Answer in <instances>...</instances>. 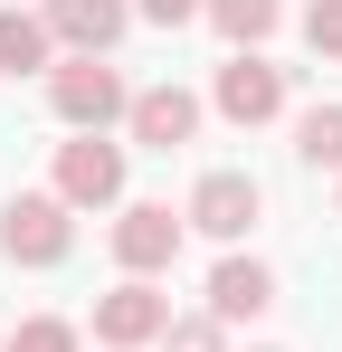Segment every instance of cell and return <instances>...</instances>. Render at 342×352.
Here are the masks:
<instances>
[{
  "label": "cell",
  "mask_w": 342,
  "mask_h": 352,
  "mask_svg": "<svg viewBox=\"0 0 342 352\" xmlns=\"http://www.w3.org/2000/svg\"><path fill=\"white\" fill-rule=\"evenodd\" d=\"M304 48L314 58H342V0H314L304 10Z\"/></svg>",
  "instance_id": "obj_15"
},
{
  "label": "cell",
  "mask_w": 342,
  "mask_h": 352,
  "mask_svg": "<svg viewBox=\"0 0 342 352\" xmlns=\"http://www.w3.org/2000/svg\"><path fill=\"white\" fill-rule=\"evenodd\" d=\"M200 19L219 29L228 48H257V38H266V29L285 19V0H200Z\"/></svg>",
  "instance_id": "obj_11"
},
{
  "label": "cell",
  "mask_w": 342,
  "mask_h": 352,
  "mask_svg": "<svg viewBox=\"0 0 342 352\" xmlns=\"http://www.w3.org/2000/svg\"><path fill=\"white\" fill-rule=\"evenodd\" d=\"M171 333V295L152 286V276H124L114 295H95V343L105 352H143Z\"/></svg>",
  "instance_id": "obj_3"
},
{
  "label": "cell",
  "mask_w": 342,
  "mask_h": 352,
  "mask_svg": "<svg viewBox=\"0 0 342 352\" xmlns=\"http://www.w3.org/2000/svg\"><path fill=\"white\" fill-rule=\"evenodd\" d=\"M48 105H57V124H76V133H105L114 115H133V86H124L105 58H67V67H48Z\"/></svg>",
  "instance_id": "obj_1"
},
{
  "label": "cell",
  "mask_w": 342,
  "mask_h": 352,
  "mask_svg": "<svg viewBox=\"0 0 342 352\" xmlns=\"http://www.w3.org/2000/svg\"><path fill=\"white\" fill-rule=\"evenodd\" d=\"M57 200H67V210H105V200H124V143H105V133L57 143Z\"/></svg>",
  "instance_id": "obj_4"
},
{
  "label": "cell",
  "mask_w": 342,
  "mask_h": 352,
  "mask_svg": "<svg viewBox=\"0 0 342 352\" xmlns=\"http://www.w3.org/2000/svg\"><path fill=\"white\" fill-rule=\"evenodd\" d=\"M114 257H124V276H162L171 257H181V219H171V200H133V210L114 219Z\"/></svg>",
  "instance_id": "obj_5"
},
{
  "label": "cell",
  "mask_w": 342,
  "mask_h": 352,
  "mask_svg": "<svg viewBox=\"0 0 342 352\" xmlns=\"http://www.w3.org/2000/svg\"><path fill=\"white\" fill-rule=\"evenodd\" d=\"M295 153H304V172H342V105H314L295 124Z\"/></svg>",
  "instance_id": "obj_13"
},
{
  "label": "cell",
  "mask_w": 342,
  "mask_h": 352,
  "mask_svg": "<svg viewBox=\"0 0 342 352\" xmlns=\"http://www.w3.org/2000/svg\"><path fill=\"white\" fill-rule=\"evenodd\" d=\"M219 115L228 124H276L285 115V67H266L257 48H238L219 67Z\"/></svg>",
  "instance_id": "obj_7"
},
{
  "label": "cell",
  "mask_w": 342,
  "mask_h": 352,
  "mask_svg": "<svg viewBox=\"0 0 342 352\" xmlns=\"http://www.w3.org/2000/svg\"><path fill=\"white\" fill-rule=\"evenodd\" d=\"M133 29V0H48V38H67L76 58H105Z\"/></svg>",
  "instance_id": "obj_8"
},
{
  "label": "cell",
  "mask_w": 342,
  "mask_h": 352,
  "mask_svg": "<svg viewBox=\"0 0 342 352\" xmlns=\"http://www.w3.org/2000/svg\"><path fill=\"white\" fill-rule=\"evenodd\" d=\"M67 248H76V219H67L57 190H19V200L0 210V257H10V267H57Z\"/></svg>",
  "instance_id": "obj_2"
},
{
  "label": "cell",
  "mask_w": 342,
  "mask_h": 352,
  "mask_svg": "<svg viewBox=\"0 0 342 352\" xmlns=\"http://www.w3.org/2000/svg\"><path fill=\"white\" fill-rule=\"evenodd\" d=\"M257 210H266V190H257L247 172H200V190H190L181 219L209 229V238H247V229H257Z\"/></svg>",
  "instance_id": "obj_6"
},
{
  "label": "cell",
  "mask_w": 342,
  "mask_h": 352,
  "mask_svg": "<svg viewBox=\"0 0 342 352\" xmlns=\"http://www.w3.org/2000/svg\"><path fill=\"white\" fill-rule=\"evenodd\" d=\"M0 352H76V324H57V314H29L19 333H0Z\"/></svg>",
  "instance_id": "obj_14"
},
{
  "label": "cell",
  "mask_w": 342,
  "mask_h": 352,
  "mask_svg": "<svg viewBox=\"0 0 342 352\" xmlns=\"http://www.w3.org/2000/svg\"><path fill=\"white\" fill-rule=\"evenodd\" d=\"M133 19H152V29H181V19H200V0H133Z\"/></svg>",
  "instance_id": "obj_17"
},
{
  "label": "cell",
  "mask_w": 342,
  "mask_h": 352,
  "mask_svg": "<svg viewBox=\"0 0 342 352\" xmlns=\"http://www.w3.org/2000/svg\"><path fill=\"white\" fill-rule=\"evenodd\" d=\"M124 124H133V143H152V153H181V143L200 133V96H181V86H143Z\"/></svg>",
  "instance_id": "obj_9"
},
{
  "label": "cell",
  "mask_w": 342,
  "mask_h": 352,
  "mask_svg": "<svg viewBox=\"0 0 342 352\" xmlns=\"http://www.w3.org/2000/svg\"><path fill=\"white\" fill-rule=\"evenodd\" d=\"M266 305H276V276H266L257 257H219V267H209V314H219V324H257Z\"/></svg>",
  "instance_id": "obj_10"
},
{
  "label": "cell",
  "mask_w": 342,
  "mask_h": 352,
  "mask_svg": "<svg viewBox=\"0 0 342 352\" xmlns=\"http://www.w3.org/2000/svg\"><path fill=\"white\" fill-rule=\"evenodd\" d=\"M48 19H29V10H0V76H29V67H48Z\"/></svg>",
  "instance_id": "obj_12"
},
{
  "label": "cell",
  "mask_w": 342,
  "mask_h": 352,
  "mask_svg": "<svg viewBox=\"0 0 342 352\" xmlns=\"http://www.w3.org/2000/svg\"><path fill=\"white\" fill-rule=\"evenodd\" d=\"M162 352H219V314H181L162 333Z\"/></svg>",
  "instance_id": "obj_16"
}]
</instances>
